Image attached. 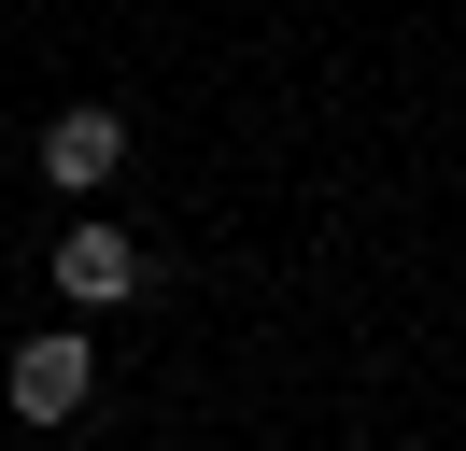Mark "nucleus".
<instances>
[{
  "mask_svg": "<svg viewBox=\"0 0 466 451\" xmlns=\"http://www.w3.org/2000/svg\"><path fill=\"white\" fill-rule=\"evenodd\" d=\"M86 395H99V338H15V423H71V409H86Z\"/></svg>",
  "mask_w": 466,
  "mask_h": 451,
  "instance_id": "nucleus-1",
  "label": "nucleus"
},
{
  "mask_svg": "<svg viewBox=\"0 0 466 451\" xmlns=\"http://www.w3.org/2000/svg\"><path fill=\"white\" fill-rule=\"evenodd\" d=\"M127 169V113H99V99H71L57 127H43V184L57 197H86V184H114Z\"/></svg>",
  "mask_w": 466,
  "mask_h": 451,
  "instance_id": "nucleus-2",
  "label": "nucleus"
},
{
  "mask_svg": "<svg viewBox=\"0 0 466 451\" xmlns=\"http://www.w3.org/2000/svg\"><path fill=\"white\" fill-rule=\"evenodd\" d=\"M57 296H71V310L142 296V240H127V226H71V240H57Z\"/></svg>",
  "mask_w": 466,
  "mask_h": 451,
  "instance_id": "nucleus-3",
  "label": "nucleus"
}]
</instances>
